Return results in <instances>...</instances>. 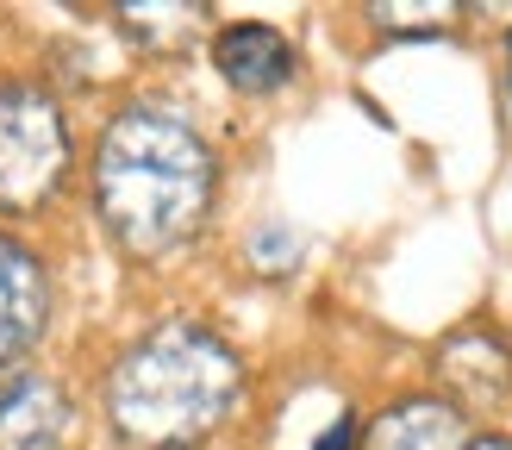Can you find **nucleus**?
I'll list each match as a JSON object with an SVG mask.
<instances>
[{
    "instance_id": "nucleus-11",
    "label": "nucleus",
    "mask_w": 512,
    "mask_h": 450,
    "mask_svg": "<svg viewBox=\"0 0 512 450\" xmlns=\"http://www.w3.org/2000/svg\"><path fill=\"white\" fill-rule=\"evenodd\" d=\"M356 444H363V419H356V413H338V419H331L325 432L313 438V450H356Z\"/></svg>"
},
{
    "instance_id": "nucleus-10",
    "label": "nucleus",
    "mask_w": 512,
    "mask_h": 450,
    "mask_svg": "<svg viewBox=\"0 0 512 450\" xmlns=\"http://www.w3.org/2000/svg\"><path fill=\"white\" fill-rule=\"evenodd\" d=\"M250 263L256 269H263V275H288L294 263H300V238L288 232V225H256V232H250Z\"/></svg>"
},
{
    "instance_id": "nucleus-6",
    "label": "nucleus",
    "mask_w": 512,
    "mask_h": 450,
    "mask_svg": "<svg viewBox=\"0 0 512 450\" xmlns=\"http://www.w3.org/2000/svg\"><path fill=\"white\" fill-rule=\"evenodd\" d=\"M50 332V269L32 244L0 232V369H19Z\"/></svg>"
},
{
    "instance_id": "nucleus-1",
    "label": "nucleus",
    "mask_w": 512,
    "mask_h": 450,
    "mask_svg": "<svg viewBox=\"0 0 512 450\" xmlns=\"http://www.w3.org/2000/svg\"><path fill=\"white\" fill-rule=\"evenodd\" d=\"M94 213L107 238L138 263H157L169 250L200 238L219 200V157L200 138V125L157 100L119 107L94 138Z\"/></svg>"
},
{
    "instance_id": "nucleus-5",
    "label": "nucleus",
    "mask_w": 512,
    "mask_h": 450,
    "mask_svg": "<svg viewBox=\"0 0 512 450\" xmlns=\"http://www.w3.org/2000/svg\"><path fill=\"white\" fill-rule=\"evenodd\" d=\"M431 363H438L444 400L463 413H500L512 400V344L494 325H456Z\"/></svg>"
},
{
    "instance_id": "nucleus-12",
    "label": "nucleus",
    "mask_w": 512,
    "mask_h": 450,
    "mask_svg": "<svg viewBox=\"0 0 512 450\" xmlns=\"http://www.w3.org/2000/svg\"><path fill=\"white\" fill-rule=\"evenodd\" d=\"M463 450H512V432H469Z\"/></svg>"
},
{
    "instance_id": "nucleus-2",
    "label": "nucleus",
    "mask_w": 512,
    "mask_h": 450,
    "mask_svg": "<svg viewBox=\"0 0 512 450\" xmlns=\"http://www.w3.org/2000/svg\"><path fill=\"white\" fill-rule=\"evenodd\" d=\"M244 400V357L200 319H157L107 369L100 407L132 450H194Z\"/></svg>"
},
{
    "instance_id": "nucleus-9",
    "label": "nucleus",
    "mask_w": 512,
    "mask_h": 450,
    "mask_svg": "<svg viewBox=\"0 0 512 450\" xmlns=\"http://www.w3.org/2000/svg\"><path fill=\"white\" fill-rule=\"evenodd\" d=\"M200 19H207V7H119V25H125L138 44H150V50L182 44Z\"/></svg>"
},
{
    "instance_id": "nucleus-7",
    "label": "nucleus",
    "mask_w": 512,
    "mask_h": 450,
    "mask_svg": "<svg viewBox=\"0 0 512 450\" xmlns=\"http://www.w3.org/2000/svg\"><path fill=\"white\" fill-rule=\"evenodd\" d=\"M213 69H219V82L238 88V94H275V88L294 82L300 50H294L288 32H275L263 19H232V25L213 32Z\"/></svg>"
},
{
    "instance_id": "nucleus-8",
    "label": "nucleus",
    "mask_w": 512,
    "mask_h": 450,
    "mask_svg": "<svg viewBox=\"0 0 512 450\" xmlns=\"http://www.w3.org/2000/svg\"><path fill=\"white\" fill-rule=\"evenodd\" d=\"M469 444V413L450 407L444 394H400L388 400L356 450H463Z\"/></svg>"
},
{
    "instance_id": "nucleus-3",
    "label": "nucleus",
    "mask_w": 512,
    "mask_h": 450,
    "mask_svg": "<svg viewBox=\"0 0 512 450\" xmlns=\"http://www.w3.org/2000/svg\"><path fill=\"white\" fill-rule=\"evenodd\" d=\"M69 175V119L38 82H0V213H38Z\"/></svg>"
},
{
    "instance_id": "nucleus-4",
    "label": "nucleus",
    "mask_w": 512,
    "mask_h": 450,
    "mask_svg": "<svg viewBox=\"0 0 512 450\" xmlns=\"http://www.w3.org/2000/svg\"><path fill=\"white\" fill-rule=\"evenodd\" d=\"M82 407L63 375L50 369H13L0 382V450H75Z\"/></svg>"
}]
</instances>
